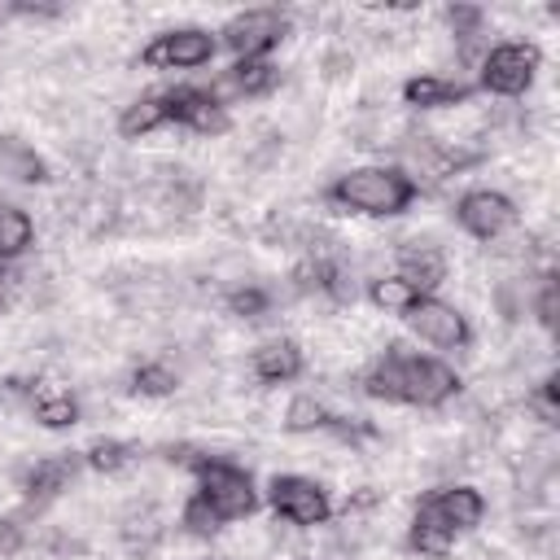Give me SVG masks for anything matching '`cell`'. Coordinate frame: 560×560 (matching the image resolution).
<instances>
[{"instance_id":"obj_1","label":"cell","mask_w":560,"mask_h":560,"mask_svg":"<svg viewBox=\"0 0 560 560\" xmlns=\"http://www.w3.org/2000/svg\"><path fill=\"white\" fill-rule=\"evenodd\" d=\"M166 459H179L197 472V499L219 516V525L223 521H245L258 508L254 481L241 464L219 459V455H201V451H188V446H166Z\"/></svg>"},{"instance_id":"obj_2","label":"cell","mask_w":560,"mask_h":560,"mask_svg":"<svg viewBox=\"0 0 560 560\" xmlns=\"http://www.w3.org/2000/svg\"><path fill=\"white\" fill-rule=\"evenodd\" d=\"M416 197V179L402 166H359L328 188V201L354 214H402Z\"/></svg>"},{"instance_id":"obj_3","label":"cell","mask_w":560,"mask_h":560,"mask_svg":"<svg viewBox=\"0 0 560 560\" xmlns=\"http://www.w3.org/2000/svg\"><path fill=\"white\" fill-rule=\"evenodd\" d=\"M394 381H398V402L411 407H442L451 394H459L455 368H446L433 354H407L394 341Z\"/></svg>"},{"instance_id":"obj_4","label":"cell","mask_w":560,"mask_h":560,"mask_svg":"<svg viewBox=\"0 0 560 560\" xmlns=\"http://www.w3.org/2000/svg\"><path fill=\"white\" fill-rule=\"evenodd\" d=\"M267 503L276 508V516H284V521L298 525V529H315V525H324V521L332 516V503H328L324 486L311 481V477H293V472L271 477Z\"/></svg>"},{"instance_id":"obj_5","label":"cell","mask_w":560,"mask_h":560,"mask_svg":"<svg viewBox=\"0 0 560 560\" xmlns=\"http://www.w3.org/2000/svg\"><path fill=\"white\" fill-rule=\"evenodd\" d=\"M538 48L534 44H494L481 57V88L494 96H521L538 74Z\"/></svg>"},{"instance_id":"obj_6","label":"cell","mask_w":560,"mask_h":560,"mask_svg":"<svg viewBox=\"0 0 560 560\" xmlns=\"http://www.w3.org/2000/svg\"><path fill=\"white\" fill-rule=\"evenodd\" d=\"M214 57V35L201 26H179V31H162L153 44H144L140 66L149 70H197Z\"/></svg>"},{"instance_id":"obj_7","label":"cell","mask_w":560,"mask_h":560,"mask_svg":"<svg viewBox=\"0 0 560 560\" xmlns=\"http://www.w3.org/2000/svg\"><path fill=\"white\" fill-rule=\"evenodd\" d=\"M289 22L280 9H245L223 26V44L236 52V61H262V52H271L284 39Z\"/></svg>"},{"instance_id":"obj_8","label":"cell","mask_w":560,"mask_h":560,"mask_svg":"<svg viewBox=\"0 0 560 560\" xmlns=\"http://www.w3.org/2000/svg\"><path fill=\"white\" fill-rule=\"evenodd\" d=\"M455 219H459V228H464L468 236H477V241H499V236L516 223V206H512V197H503V192H494V188H472V192H464V197L455 201Z\"/></svg>"},{"instance_id":"obj_9","label":"cell","mask_w":560,"mask_h":560,"mask_svg":"<svg viewBox=\"0 0 560 560\" xmlns=\"http://www.w3.org/2000/svg\"><path fill=\"white\" fill-rule=\"evenodd\" d=\"M407 324L416 328V337L420 341H429V346H438V350H459V346H468V337H472V328H468V319L451 306V302H442V298H420L411 311H407Z\"/></svg>"},{"instance_id":"obj_10","label":"cell","mask_w":560,"mask_h":560,"mask_svg":"<svg viewBox=\"0 0 560 560\" xmlns=\"http://www.w3.org/2000/svg\"><path fill=\"white\" fill-rule=\"evenodd\" d=\"M162 101H166V118L171 122H184V127H192L201 136L228 131L223 101L214 92H206V88H171V92H162Z\"/></svg>"},{"instance_id":"obj_11","label":"cell","mask_w":560,"mask_h":560,"mask_svg":"<svg viewBox=\"0 0 560 560\" xmlns=\"http://www.w3.org/2000/svg\"><path fill=\"white\" fill-rule=\"evenodd\" d=\"M398 276L416 289V293H433L442 280H446V254L429 241H407L398 245Z\"/></svg>"},{"instance_id":"obj_12","label":"cell","mask_w":560,"mask_h":560,"mask_svg":"<svg viewBox=\"0 0 560 560\" xmlns=\"http://www.w3.org/2000/svg\"><path fill=\"white\" fill-rule=\"evenodd\" d=\"M74 472H79V459H74V455H44V459H35V464L26 468V477H22L26 503H31V508L52 503V499L74 481Z\"/></svg>"},{"instance_id":"obj_13","label":"cell","mask_w":560,"mask_h":560,"mask_svg":"<svg viewBox=\"0 0 560 560\" xmlns=\"http://www.w3.org/2000/svg\"><path fill=\"white\" fill-rule=\"evenodd\" d=\"M429 503H433V512L459 534V529H477L481 525V516H486V499H481V490H472V486H442V490H433V494H424Z\"/></svg>"},{"instance_id":"obj_14","label":"cell","mask_w":560,"mask_h":560,"mask_svg":"<svg viewBox=\"0 0 560 560\" xmlns=\"http://www.w3.org/2000/svg\"><path fill=\"white\" fill-rule=\"evenodd\" d=\"M249 368H254L258 381H267V385H284V381L302 376V350H298V341L276 337V341H267V346L254 350Z\"/></svg>"},{"instance_id":"obj_15","label":"cell","mask_w":560,"mask_h":560,"mask_svg":"<svg viewBox=\"0 0 560 560\" xmlns=\"http://www.w3.org/2000/svg\"><path fill=\"white\" fill-rule=\"evenodd\" d=\"M402 101L416 105V109H442V105L468 101V88L455 83V79H442V74H416V79L402 83Z\"/></svg>"},{"instance_id":"obj_16","label":"cell","mask_w":560,"mask_h":560,"mask_svg":"<svg viewBox=\"0 0 560 560\" xmlns=\"http://www.w3.org/2000/svg\"><path fill=\"white\" fill-rule=\"evenodd\" d=\"M31 411L44 429H70L79 424V398L70 389H57V385H31Z\"/></svg>"},{"instance_id":"obj_17","label":"cell","mask_w":560,"mask_h":560,"mask_svg":"<svg viewBox=\"0 0 560 560\" xmlns=\"http://www.w3.org/2000/svg\"><path fill=\"white\" fill-rule=\"evenodd\" d=\"M411 547H416L420 556H433V560L451 556V547H455V529L433 512L429 499H420V508H416V521H411Z\"/></svg>"},{"instance_id":"obj_18","label":"cell","mask_w":560,"mask_h":560,"mask_svg":"<svg viewBox=\"0 0 560 560\" xmlns=\"http://www.w3.org/2000/svg\"><path fill=\"white\" fill-rule=\"evenodd\" d=\"M0 175L13 184H44L48 179V162L18 136H0Z\"/></svg>"},{"instance_id":"obj_19","label":"cell","mask_w":560,"mask_h":560,"mask_svg":"<svg viewBox=\"0 0 560 560\" xmlns=\"http://www.w3.org/2000/svg\"><path fill=\"white\" fill-rule=\"evenodd\" d=\"M122 542L131 556H153L158 542H162V516L153 512V503H136L127 516H122Z\"/></svg>"},{"instance_id":"obj_20","label":"cell","mask_w":560,"mask_h":560,"mask_svg":"<svg viewBox=\"0 0 560 560\" xmlns=\"http://www.w3.org/2000/svg\"><path fill=\"white\" fill-rule=\"evenodd\" d=\"M31 241H35V223H31V214L18 210V206H9V201H0V262L26 254Z\"/></svg>"},{"instance_id":"obj_21","label":"cell","mask_w":560,"mask_h":560,"mask_svg":"<svg viewBox=\"0 0 560 560\" xmlns=\"http://www.w3.org/2000/svg\"><path fill=\"white\" fill-rule=\"evenodd\" d=\"M162 122H171V118H166V101H162V96H140V101H131V105L122 109L118 136H122V140H136V136H149V131L162 127Z\"/></svg>"},{"instance_id":"obj_22","label":"cell","mask_w":560,"mask_h":560,"mask_svg":"<svg viewBox=\"0 0 560 560\" xmlns=\"http://www.w3.org/2000/svg\"><path fill=\"white\" fill-rule=\"evenodd\" d=\"M276 79H280V70L267 66V61H236V66L223 74V88H232V92H241V96H262V92L276 88Z\"/></svg>"},{"instance_id":"obj_23","label":"cell","mask_w":560,"mask_h":560,"mask_svg":"<svg viewBox=\"0 0 560 560\" xmlns=\"http://www.w3.org/2000/svg\"><path fill=\"white\" fill-rule=\"evenodd\" d=\"M131 459H136V446L118 442V438H96L83 451V464L96 468V472H122V468H131Z\"/></svg>"},{"instance_id":"obj_24","label":"cell","mask_w":560,"mask_h":560,"mask_svg":"<svg viewBox=\"0 0 560 560\" xmlns=\"http://www.w3.org/2000/svg\"><path fill=\"white\" fill-rule=\"evenodd\" d=\"M368 293H372V302H376L381 311H394V315H407V311L424 298V293H416L402 276H381V280H372V289H368Z\"/></svg>"},{"instance_id":"obj_25","label":"cell","mask_w":560,"mask_h":560,"mask_svg":"<svg viewBox=\"0 0 560 560\" xmlns=\"http://www.w3.org/2000/svg\"><path fill=\"white\" fill-rule=\"evenodd\" d=\"M284 429L289 433H315V429H328V407L315 398V394H298L284 411Z\"/></svg>"},{"instance_id":"obj_26","label":"cell","mask_w":560,"mask_h":560,"mask_svg":"<svg viewBox=\"0 0 560 560\" xmlns=\"http://www.w3.org/2000/svg\"><path fill=\"white\" fill-rule=\"evenodd\" d=\"M131 385L140 389V394H149V398H166V394H175V372L166 368V363H140L136 372H131Z\"/></svg>"},{"instance_id":"obj_27","label":"cell","mask_w":560,"mask_h":560,"mask_svg":"<svg viewBox=\"0 0 560 560\" xmlns=\"http://www.w3.org/2000/svg\"><path fill=\"white\" fill-rule=\"evenodd\" d=\"M267 306H271V293H267V289H258V284H245V289H232V293H228V311H232V315L258 319Z\"/></svg>"},{"instance_id":"obj_28","label":"cell","mask_w":560,"mask_h":560,"mask_svg":"<svg viewBox=\"0 0 560 560\" xmlns=\"http://www.w3.org/2000/svg\"><path fill=\"white\" fill-rule=\"evenodd\" d=\"M446 22H451L455 39H477V35H481L486 13H481L477 4H451V9H446Z\"/></svg>"},{"instance_id":"obj_29","label":"cell","mask_w":560,"mask_h":560,"mask_svg":"<svg viewBox=\"0 0 560 560\" xmlns=\"http://www.w3.org/2000/svg\"><path fill=\"white\" fill-rule=\"evenodd\" d=\"M525 402H529V407L538 411V420H542V424H560V398H556V372H551V376H547V381H542V385H538V389H534V394H529Z\"/></svg>"},{"instance_id":"obj_30","label":"cell","mask_w":560,"mask_h":560,"mask_svg":"<svg viewBox=\"0 0 560 560\" xmlns=\"http://www.w3.org/2000/svg\"><path fill=\"white\" fill-rule=\"evenodd\" d=\"M556 302H560L556 271H542V280H538V298H534V311H538V324H542V328H556Z\"/></svg>"},{"instance_id":"obj_31","label":"cell","mask_w":560,"mask_h":560,"mask_svg":"<svg viewBox=\"0 0 560 560\" xmlns=\"http://www.w3.org/2000/svg\"><path fill=\"white\" fill-rule=\"evenodd\" d=\"M179 521L188 525V534H214V529H219V516H214V512H210V508H206V503H201L197 494H192V499L184 503Z\"/></svg>"},{"instance_id":"obj_32","label":"cell","mask_w":560,"mask_h":560,"mask_svg":"<svg viewBox=\"0 0 560 560\" xmlns=\"http://www.w3.org/2000/svg\"><path fill=\"white\" fill-rule=\"evenodd\" d=\"M26 547V525L22 516H4L0 521V556H18Z\"/></svg>"},{"instance_id":"obj_33","label":"cell","mask_w":560,"mask_h":560,"mask_svg":"<svg viewBox=\"0 0 560 560\" xmlns=\"http://www.w3.org/2000/svg\"><path fill=\"white\" fill-rule=\"evenodd\" d=\"M9 284H13V280H9V271H4V262H0V306H4V298H9Z\"/></svg>"}]
</instances>
